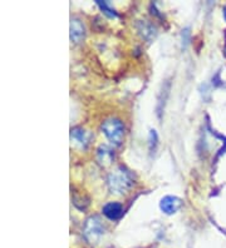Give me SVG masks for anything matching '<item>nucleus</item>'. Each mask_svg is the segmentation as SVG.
Returning a JSON list of instances; mask_svg holds the SVG:
<instances>
[{"label": "nucleus", "mask_w": 226, "mask_h": 248, "mask_svg": "<svg viewBox=\"0 0 226 248\" xmlns=\"http://www.w3.org/2000/svg\"><path fill=\"white\" fill-rule=\"evenodd\" d=\"M224 16H225V19H226V6H225V9H224Z\"/></svg>", "instance_id": "11"}, {"label": "nucleus", "mask_w": 226, "mask_h": 248, "mask_svg": "<svg viewBox=\"0 0 226 248\" xmlns=\"http://www.w3.org/2000/svg\"><path fill=\"white\" fill-rule=\"evenodd\" d=\"M182 206V202H181L180 198L172 196H166L161 200L160 207L166 215H172V213H176L178 209Z\"/></svg>", "instance_id": "4"}, {"label": "nucleus", "mask_w": 226, "mask_h": 248, "mask_svg": "<svg viewBox=\"0 0 226 248\" xmlns=\"http://www.w3.org/2000/svg\"><path fill=\"white\" fill-rule=\"evenodd\" d=\"M132 173L124 167H118L108 176L109 191L115 194H124L133 186Z\"/></svg>", "instance_id": "1"}, {"label": "nucleus", "mask_w": 226, "mask_h": 248, "mask_svg": "<svg viewBox=\"0 0 226 248\" xmlns=\"http://www.w3.org/2000/svg\"><path fill=\"white\" fill-rule=\"evenodd\" d=\"M113 158H115V152L108 148L107 145H101L98 149V162L102 166H108L112 163Z\"/></svg>", "instance_id": "8"}, {"label": "nucleus", "mask_w": 226, "mask_h": 248, "mask_svg": "<svg viewBox=\"0 0 226 248\" xmlns=\"http://www.w3.org/2000/svg\"><path fill=\"white\" fill-rule=\"evenodd\" d=\"M103 215L109 219H118L123 215V207L117 202H109L103 207Z\"/></svg>", "instance_id": "7"}, {"label": "nucleus", "mask_w": 226, "mask_h": 248, "mask_svg": "<svg viewBox=\"0 0 226 248\" xmlns=\"http://www.w3.org/2000/svg\"><path fill=\"white\" fill-rule=\"evenodd\" d=\"M141 25L142 28L139 29V31H141L142 35L145 36V38L151 39L152 36H155V34H156V29H155L154 25H151L150 23H147V21H142Z\"/></svg>", "instance_id": "9"}, {"label": "nucleus", "mask_w": 226, "mask_h": 248, "mask_svg": "<svg viewBox=\"0 0 226 248\" xmlns=\"http://www.w3.org/2000/svg\"><path fill=\"white\" fill-rule=\"evenodd\" d=\"M70 137H72V142H74L75 144H79L83 148H86L89 144L90 134L88 133L87 130L82 129V128H74V129H72Z\"/></svg>", "instance_id": "6"}, {"label": "nucleus", "mask_w": 226, "mask_h": 248, "mask_svg": "<svg viewBox=\"0 0 226 248\" xmlns=\"http://www.w3.org/2000/svg\"><path fill=\"white\" fill-rule=\"evenodd\" d=\"M104 232V227H103L102 222L98 217H90L86 223L85 227V236L86 238L89 241L90 243H93L94 241L100 238Z\"/></svg>", "instance_id": "3"}, {"label": "nucleus", "mask_w": 226, "mask_h": 248, "mask_svg": "<svg viewBox=\"0 0 226 248\" xmlns=\"http://www.w3.org/2000/svg\"><path fill=\"white\" fill-rule=\"evenodd\" d=\"M86 29L85 25L79 19L73 18L70 20V39L73 43H81L85 38Z\"/></svg>", "instance_id": "5"}, {"label": "nucleus", "mask_w": 226, "mask_h": 248, "mask_svg": "<svg viewBox=\"0 0 226 248\" xmlns=\"http://www.w3.org/2000/svg\"><path fill=\"white\" fill-rule=\"evenodd\" d=\"M97 3H98V5H100L101 8H102V10L105 13V14H107V16H116L115 10L112 9V8H111V6H109V4L107 3V1H97Z\"/></svg>", "instance_id": "10"}, {"label": "nucleus", "mask_w": 226, "mask_h": 248, "mask_svg": "<svg viewBox=\"0 0 226 248\" xmlns=\"http://www.w3.org/2000/svg\"><path fill=\"white\" fill-rule=\"evenodd\" d=\"M101 129H102L103 134L108 138L109 142H112L113 144L116 145L121 144V142H122V140H123L124 127L120 119H116V118L107 119V121H104L102 123Z\"/></svg>", "instance_id": "2"}]
</instances>
